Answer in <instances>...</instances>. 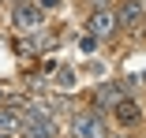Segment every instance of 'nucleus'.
I'll return each instance as SVG.
<instances>
[{
  "mask_svg": "<svg viewBox=\"0 0 146 138\" xmlns=\"http://www.w3.org/2000/svg\"><path fill=\"white\" fill-rule=\"evenodd\" d=\"M23 138H56V120L45 104H30L23 112Z\"/></svg>",
  "mask_w": 146,
  "mask_h": 138,
  "instance_id": "f257e3e1",
  "label": "nucleus"
},
{
  "mask_svg": "<svg viewBox=\"0 0 146 138\" xmlns=\"http://www.w3.org/2000/svg\"><path fill=\"white\" fill-rule=\"evenodd\" d=\"M11 22H15L19 34H38L41 22H45V11L34 4V0H15V8H11Z\"/></svg>",
  "mask_w": 146,
  "mask_h": 138,
  "instance_id": "f03ea898",
  "label": "nucleus"
},
{
  "mask_svg": "<svg viewBox=\"0 0 146 138\" xmlns=\"http://www.w3.org/2000/svg\"><path fill=\"white\" fill-rule=\"evenodd\" d=\"M71 138H109V127L101 112H79L71 120Z\"/></svg>",
  "mask_w": 146,
  "mask_h": 138,
  "instance_id": "7ed1b4c3",
  "label": "nucleus"
},
{
  "mask_svg": "<svg viewBox=\"0 0 146 138\" xmlns=\"http://www.w3.org/2000/svg\"><path fill=\"white\" fill-rule=\"evenodd\" d=\"M116 11H109L105 4L101 8H94V15H90V22H86V30H90V37H98V41H109L112 34H116Z\"/></svg>",
  "mask_w": 146,
  "mask_h": 138,
  "instance_id": "20e7f679",
  "label": "nucleus"
},
{
  "mask_svg": "<svg viewBox=\"0 0 146 138\" xmlns=\"http://www.w3.org/2000/svg\"><path fill=\"white\" fill-rule=\"evenodd\" d=\"M116 22H120V26H127V30H139V26L146 22V8L139 4V0H124V4H120V11H116Z\"/></svg>",
  "mask_w": 146,
  "mask_h": 138,
  "instance_id": "39448f33",
  "label": "nucleus"
},
{
  "mask_svg": "<svg viewBox=\"0 0 146 138\" xmlns=\"http://www.w3.org/2000/svg\"><path fill=\"white\" fill-rule=\"evenodd\" d=\"M112 120H116V123H124V127H135V123L142 120V108H139V101H135V97L116 101V104H112Z\"/></svg>",
  "mask_w": 146,
  "mask_h": 138,
  "instance_id": "423d86ee",
  "label": "nucleus"
},
{
  "mask_svg": "<svg viewBox=\"0 0 146 138\" xmlns=\"http://www.w3.org/2000/svg\"><path fill=\"white\" fill-rule=\"evenodd\" d=\"M0 134H8V138L23 134V112H19V108L0 104Z\"/></svg>",
  "mask_w": 146,
  "mask_h": 138,
  "instance_id": "0eeeda50",
  "label": "nucleus"
},
{
  "mask_svg": "<svg viewBox=\"0 0 146 138\" xmlns=\"http://www.w3.org/2000/svg\"><path fill=\"white\" fill-rule=\"evenodd\" d=\"M127 93L120 90V86H101L98 90V97H94V104H98V112H105V108H112L116 101H124Z\"/></svg>",
  "mask_w": 146,
  "mask_h": 138,
  "instance_id": "6e6552de",
  "label": "nucleus"
},
{
  "mask_svg": "<svg viewBox=\"0 0 146 138\" xmlns=\"http://www.w3.org/2000/svg\"><path fill=\"white\" fill-rule=\"evenodd\" d=\"M34 4H38L41 11H52V8H60V0H34Z\"/></svg>",
  "mask_w": 146,
  "mask_h": 138,
  "instance_id": "1a4fd4ad",
  "label": "nucleus"
},
{
  "mask_svg": "<svg viewBox=\"0 0 146 138\" xmlns=\"http://www.w3.org/2000/svg\"><path fill=\"white\" fill-rule=\"evenodd\" d=\"M116 138H127V134H116Z\"/></svg>",
  "mask_w": 146,
  "mask_h": 138,
  "instance_id": "9d476101",
  "label": "nucleus"
},
{
  "mask_svg": "<svg viewBox=\"0 0 146 138\" xmlns=\"http://www.w3.org/2000/svg\"><path fill=\"white\" fill-rule=\"evenodd\" d=\"M0 138H8V134H0Z\"/></svg>",
  "mask_w": 146,
  "mask_h": 138,
  "instance_id": "9b49d317",
  "label": "nucleus"
}]
</instances>
